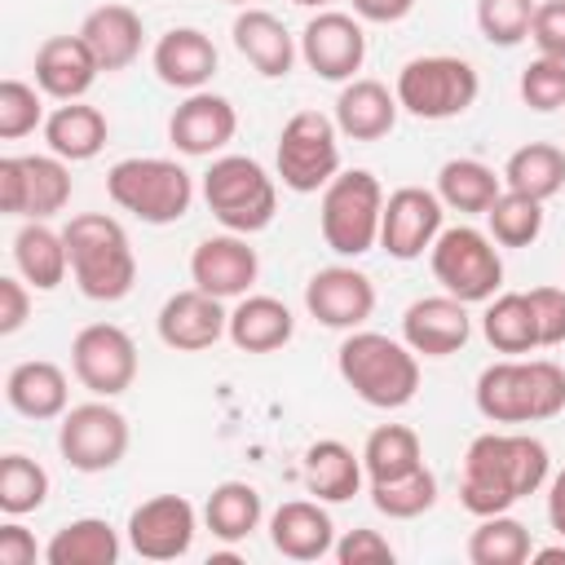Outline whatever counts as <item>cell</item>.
Instances as JSON below:
<instances>
[{
  "label": "cell",
  "mask_w": 565,
  "mask_h": 565,
  "mask_svg": "<svg viewBox=\"0 0 565 565\" xmlns=\"http://www.w3.org/2000/svg\"><path fill=\"white\" fill-rule=\"evenodd\" d=\"M552 472V455L530 433H481L463 450L459 503L472 516H494L534 494Z\"/></svg>",
  "instance_id": "1"
},
{
  "label": "cell",
  "mask_w": 565,
  "mask_h": 565,
  "mask_svg": "<svg viewBox=\"0 0 565 565\" xmlns=\"http://www.w3.org/2000/svg\"><path fill=\"white\" fill-rule=\"evenodd\" d=\"M335 371L375 411H402L419 393V353L380 331H349L335 349Z\"/></svg>",
  "instance_id": "2"
},
{
  "label": "cell",
  "mask_w": 565,
  "mask_h": 565,
  "mask_svg": "<svg viewBox=\"0 0 565 565\" xmlns=\"http://www.w3.org/2000/svg\"><path fill=\"white\" fill-rule=\"evenodd\" d=\"M472 397L490 424H543L565 411V371L547 358L490 362L477 375Z\"/></svg>",
  "instance_id": "3"
},
{
  "label": "cell",
  "mask_w": 565,
  "mask_h": 565,
  "mask_svg": "<svg viewBox=\"0 0 565 565\" xmlns=\"http://www.w3.org/2000/svg\"><path fill=\"white\" fill-rule=\"evenodd\" d=\"M66 234V252H71V274L75 287L88 300L115 305L132 291L137 282V252L128 243V230L106 216V212H79L62 225Z\"/></svg>",
  "instance_id": "4"
},
{
  "label": "cell",
  "mask_w": 565,
  "mask_h": 565,
  "mask_svg": "<svg viewBox=\"0 0 565 565\" xmlns=\"http://www.w3.org/2000/svg\"><path fill=\"white\" fill-rule=\"evenodd\" d=\"M106 194L119 212H132L146 225H172L194 203V177L177 159L132 154L106 172Z\"/></svg>",
  "instance_id": "5"
},
{
  "label": "cell",
  "mask_w": 565,
  "mask_h": 565,
  "mask_svg": "<svg viewBox=\"0 0 565 565\" xmlns=\"http://www.w3.org/2000/svg\"><path fill=\"white\" fill-rule=\"evenodd\" d=\"M380 221H384V185L366 168L335 172L318 203V230L322 243L335 256H366L380 247Z\"/></svg>",
  "instance_id": "6"
},
{
  "label": "cell",
  "mask_w": 565,
  "mask_h": 565,
  "mask_svg": "<svg viewBox=\"0 0 565 565\" xmlns=\"http://www.w3.org/2000/svg\"><path fill=\"white\" fill-rule=\"evenodd\" d=\"M203 199H207V212L230 234H260L278 212L274 177L247 154L212 159V168L203 172Z\"/></svg>",
  "instance_id": "7"
},
{
  "label": "cell",
  "mask_w": 565,
  "mask_h": 565,
  "mask_svg": "<svg viewBox=\"0 0 565 565\" xmlns=\"http://www.w3.org/2000/svg\"><path fill=\"white\" fill-rule=\"evenodd\" d=\"M397 106L415 119H455L463 115L477 93H481V79L472 71V62L463 57H450V53H428V57H411L402 71H397Z\"/></svg>",
  "instance_id": "8"
},
{
  "label": "cell",
  "mask_w": 565,
  "mask_h": 565,
  "mask_svg": "<svg viewBox=\"0 0 565 565\" xmlns=\"http://www.w3.org/2000/svg\"><path fill=\"white\" fill-rule=\"evenodd\" d=\"M428 265L441 291L459 296L463 305H486L503 282V260H499L494 238L472 225L441 230L437 243L428 247Z\"/></svg>",
  "instance_id": "9"
},
{
  "label": "cell",
  "mask_w": 565,
  "mask_h": 565,
  "mask_svg": "<svg viewBox=\"0 0 565 565\" xmlns=\"http://www.w3.org/2000/svg\"><path fill=\"white\" fill-rule=\"evenodd\" d=\"M274 163H278V177H282L287 190H296V194L327 190L331 177L340 172V128H335V119L322 115V110H296L278 132Z\"/></svg>",
  "instance_id": "10"
},
{
  "label": "cell",
  "mask_w": 565,
  "mask_h": 565,
  "mask_svg": "<svg viewBox=\"0 0 565 565\" xmlns=\"http://www.w3.org/2000/svg\"><path fill=\"white\" fill-rule=\"evenodd\" d=\"M128 419L124 411L102 402H79L57 424V450L75 472H110L128 455Z\"/></svg>",
  "instance_id": "11"
},
{
  "label": "cell",
  "mask_w": 565,
  "mask_h": 565,
  "mask_svg": "<svg viewBox=\"0 0 565 565\" xmlns=\"http://www.w3.org/2000/svg\"><path fill=\"white\" fill-rule=\"evenodd\" d=\"M71 203V168L49 154H4L0 159V207L9 216L44 221Z\"/></svg>",
  "instance_id": "12"
},
{
  "label": "cell",
  "mask_w": 565,
  "mask_h": 565,
  "mask_svg": "<svg viewBox=\"0 0 565 565\" xmlns=\"http://www.w3.org/2000/svg\"><path fill=\"white\" fill-rule=\"evenodd\" d=\"M71 371L93 397H119L137 380V344L115 322H88L71 340Z\"/></svg>",
  "instance_id": "13"
},
{
  "label": "cell",
  "mask_w": 565,
  "mask_h": 565,
  "mask_svg": "<svg viewBox=\"0 0 565 565\" xmlns=\"http://www.w3.org/2000/svg\"><path fill=\"white\" fill-rule=\"evenodd\" d=\"M441 216L446 203L437 199V190L424 185H402L384 199V221H380V247L393 260H419L437 234H441Z\"/></svg>",
  "instance_id": "14"
},
{
  "label": "cell",
  "mask_w": 565,
  "mask_h": 565,
  "mask_svg": "<svg viewBox=\"0 0 565 565\" xmlns=\"http://www.w3.org/2000/svg\"><path fill=\"white\" fill-rule=\"evenodd\" d=\"M300 57L318 79H331V84L353 79L362 71V62H366L362 22L349 18V13H335V9L313 13L305 22V31H300Z\"/></svg>",
  "instance_id": "15"
},
{
  "label": "cell",
  "mask_w": 565,
  "mask_h": 565,
  "mask_svg": "<svg viewBox=\"0 0 565 565\" xmlns=\"http://www.w3.org/2000/svg\"><path fill=\"white\" fill-rule=\"evenodd\" d=\"M199 530V512L181 494H154L132 508L128 516V547L141 561H177L190 552Z\"/></svg>",
  "instance_id": "16"
},
{
  "label": "cell",
  "mask_w": 565,
  "mask_h": 565,
  "mask_svg": "<svg viewBox=\"0 0 565 565\" xmlns=\"http://www.w3.org/2000/svg\"><path fill=\"white\" fill-rule=\"evenodd\" d=\"M305 309L331 331H358L375 313V282L353 265H327L305 282Z\"/></svg>",
  "instance_id": "17"
},
{
  "label": "cell",
  "mask_w": 565,
  "mask_h": 565,
  "mask_svg": "<svg viewBox=\"0 0 565 565\" xmlns=\"http://www.w3.org/2000/svg\"><path fill=\"white\" fill-rule=\"evenodd\" d=\"M238 132V110L230 97L221 93H185V102L168 115V141L190 154V159H212L216 150H225Z\"/></svg>",
  "instance_id": "18"
},
{
  "label": "cell",
  "mask_w": 565,
  "mask_h": 565,
  "mask_svg": "<svg viewBox=\"0 0 565 565\" xmlns=\"http://www.w3.org/2000/svg\"><path fill=\"white\" fill-rule=\"evenodd\" d=\"M260 274V256L256 247H247V234H207L194 256H190V278L194 287L212 291L216 300H238L252 291Z\"/></svg>",
  "instance_id": "19"
},
{
  "label": "cell",
  "mask_w": 565,
  "mask_h": 565,
  "mask_svg": "<svg viewBox=\"0 0 565 565\" xmlns=\"http://www.w3.org/2000/svg\"><path fill=\"white\" fill-rule=\"evenodd\" d=\"M154 327H159V340L168 349H177V353H203V349H212L230 331V309L212 291L185 287V291H177V296L163 300Z\"/></svg>",
  "instance_id": "20"
},
{
  "label": "cell",
  "mask_w": 565,
  "mask_h": 565,
  "mask_svg": "<svg viewBox=\"0 0 565 565\" xmlns=\"http://www.w3.org/2000/svg\"><path fill=\"white\" fill-rule=\"evenodd\" d=\"M472 335V318L468 305L450 291L441 296H419L406 305L402 313V340L419 353V358H450L468 344Z\"/></svg>",
  "instance_id": "21"
},
{
  "label": "cell",
  "mask_w": 565,
  "mask_h": 565,
  "mask_svg": "<svg viewBox=\"0 0 565 565\" xmlns=\"http://www.w3.org/2000/svg\"><path fill=\"white\" fill-rule=\"evenodd\" d=\"M97 75H102V66H97V57L79 31L75 35H49L35 49V84L53 102H79L97 84Z\"/></svg>",
  "instance_id": "22"
},
{
  "label": "cell",
  "mask_w": 565,
  "mask_h": 565,
  "mask_svg": "<svg viewBox=\"0 0 565 565\" xmlns=\"http://www.w3.org/2000/svg\"><path fill=\"white\" fill-rule=\"evenodd\" d=\"M269 543L287 561H322L335 552V521L322 499H287L269 516Z\"/></svg>",
  "instance_id": "23"
},
{
  "label": "cell",
  "mask_w": 565,
  "mask_h": 565,
  "mask_svg": "<svg viewBox=\"0 0 565 565\" xmlns=\"http://www.w3.org/2000/svg\"><path fill=\"white\" fill-rule=\"evenodd\" d=\"M216 62H221L216 57V44L199 26H172V31H163L159 44H154V53H150L154 75L168 88H181V93H199L216 75Z\"/></svg>",
  "instance_id": "24"
},
{
  "label": "cell",
  "mask_w": 565,
  "mask_h": 565,
  "mask_svg": "<svg viewBox=\"0 0 565 565\" xmlns=\"http://www.w3.org/2000/svg\"><path fill=\"white\" fill-rule=\"evenodd\" d=\"M79 35L93 49V57H97L102 71H124V66H132L141 57L146 26H141V13L128 9V4H97L79 22Z\"/></svg>",
  "instance_id": "25"
},
{
  "label": "cell",
  "mask_w": 565,
  "mask_h": 565,
  "mask_svg": "<svg viewBox=\"0 0 565 565\" xmlns=\"http://www.w3.org/2000/svg\"><path fill=\"white\" fill-rule=\"evenodd\" d=\"M234 49L265 79H282L296 66V40H291V31L269 9H243L234 18Z\"/></svg>",
  "instance_id": "26"
},
{
  "label": "cell",
  "mask_w": 565,
  "mask_h": 565,
  "mask_svg": "<svg viewBox=\"0 0 565 565\" xmlns=\"http://www.w3.org/2000/svg\"><path fill=\"white\" fill-rule=\"evenodd\" d=\"M397 93H388L380 79H349L335 97V128L353 141H380L397 124Z\"/></svg>",
  "instance_id": "27"
},
{
  "label": "cell",
  "mask_w": 565,
  "mask_h": 565,
  "mask_svg": "<svg viewBox=\"0 0 565 565\" xmlns=\"http://www.w3.org/2000/svg\"><path fill=\"white\" fill-rule=\"evenodd\" d=\"M225 335L238 353H274L296 335V318L278 296H238Z\"/></svg>",
  "instance_id": "28"
},
{
  "label": "cell",
  "mask_w": 565,
  "mask_h": 565,
  "mask_svg": "<svg viewBox=\"0 0 565 565\" xmlns=\"http://www.w3.org/2000/svg\"><path fill=\"white\" fill-rule=\"evenodd\" d=\"M4 397L26 419H62L66 415V402H71L66 371L57 362H44V358L18 362L9 371V380H4Z\"/></svg>",
  "instance_id": "29"
},
{
  "label": "cell",
  "mask_w": 565,
  "mask_h": 565,
  "mask_svg": "<svg viewBox=\"0 0 565 565\" xmlns=\"http://www.w3.org/2000/svg\"><path fill=\"white\" fill-rule=\"evenodd\" d=\"M110 137V124L97 106L88 102H62L49 119H44V141L57 159L66 163H84V159H97L102 146Z\"/></svg>",
  "instance_id": "30"
},
{
  "label": "cell",
  "mask_w": 565,
  "mask_h": 565,
  "mask_svg": "<svg viewBox=\"0 0 565 565\" xmlns=\"http://www.w3.org/2000/svg\"><path fill=\"white\" fill-rule=\"evenodd\" d=\"M362 455H353L344 441L335 437H322L305 450V490L322 503H344L362 490Z\"/></svg>",
  "instance_id": "31"
},
{
  "label": "cell",
  "mask_w": 565,
  "mask_h": 565,
  "mask_svg": "<svg viewBox=\"0 0 565 565\" xmlns=\"http://www.w3.org/2000/svg\"><path fill=\"white\" fill-rule=\"evenodd\" d=\"M13 265H18V274H22L35 291L62 287V278L71 274L66 234H62V230H49L44 221H26V225L13 234Z\"/></svg>",
  "instance_id": "32"
},
{
  "label": "cell",
  "mask_w": 565,
  "mask_h": 565,
  "mask_svg": "<svg viewBox=\"0 0 565 565\" xmlns=\"http://www.w3.org/2000/svg\"><path fill=\"white\" fill-rule=\"evenodd\" d=\"M124 552L119 534L110 521L102 516H79L66 521L62 530H53V539L44 543V561L49 565H115Z\"/></svg>",
  "instance_id": "33"
},
{
  "label": "cell",
  "mask_w": 565,
  "mask_h": 565,
  "mask_svg": "<svg viewBox=\"0 0 565 565\" xmlns=\"http://www.w3.org/2000/svg\"><path fill=\"white\" fill-rule=\"evenodd\" d=\"M499 194H503V172L494 177V168L481 163V159H446L437 168V199L450 212L486 216Z\"/></svg>",
  "instance_id": "34"
},
{
  "label": "cell",
  "mask_w": 565,
  "mask_h": 565,
  "mask_svg": "<svg viewBox=\"0 0 565 565\" xmlns=\"http://www.w3.org/2000/svg\"><path fill=\"white\" fill-rule=\"evenodd\" d=\"M260 516H265V503L252 481H221L203 503V521L221 543H243L260 525Z\"/></svg>",
  "instance_id": "35"
},
{
  "label": "cell",
  "mask_w": 565,
  "mask_h": 565,
  "mask_svg": "<svg viewBox=\"0 0 565 565\" xmlns=\"http://www.w3.org/2000/svg\"><path fill=\"white\" fill-rule=\"evenodd\" d=\"M503 185L521 190L539 203H547L561 185H565V150L552 141H525L521 150L508 154L503 163Z\"/></svg>",
  "instance_id": "36"
},
{
  "label": "cell",
  "mask_w": 565,
  "mask_h": 565,
  "mask_svg": "<svg viewBox=\"0 0 565 565\" xmlns=\"http://www.w3.org/2000/svg\"><path fill=\"white\" fill-rule=\"evenodd\" d=\"M481 335L499 353H530V349H539V331H534V313H530L525 291L490 296L486 313H481Z\"/></svg>",
  "instance_id": "37"
},
{
  "label": "cell",
  "mask_w": 565,
  "mask_h": 565,
  "mask_svg": "<svg viewBox=\"0 0 565 565\" xmlns=\"http://www.w3.org/2000/svg\"><path fill=\"white\" fill-rule=\"evenodd\" d=\"M424 463V446H419V433L406 428V424H380L371 428L366 446H362V468H366V481H388V477H402L411 468Z\"/></svg>",
  "instance_id": "38"
},
{
  "label": "cell",
  "mask_w": 565,
  "mask_h": 565,
  "mask_svg": "<svg viewBox=\"0 0 565 565\" xmlns=\"http://www.w3.org/2000/svg\"><path fill=\"white\" fill-rule=\"evenodd\" d=\"M530 552H534L530 530L508 512L481 516V525L468 534V561L472 565H521V561H530Z\"/></svg>",
  "instance_id": "39"
},
{
  "label": "cell",
  "mask_w": 565,
  "mask_h": 565,
  "mask_svg": "<svg viewBox=\"0 0 565 565\" xmlns=\"http://www.w3.org/2000/svg\"><path fill=\"white\" fill-rule=\"evenodd\" d=\"M371 503L388 521H415V516H424L437 503V477H433L428 463H419V468H411L402 477L371 481Z\"/></svg>",
  "instance_id": "40"
},
{
  "label": "cell",
  "mask_w": 565,
  "mask_h": 565,
  "mask_svg": "<svg viewBox=\"0 0 565 565\" xmlns=\"http://www.w3.org/2000/svg\"><path fill=\"white\" fill-rule=\"evenodd\" d=\"M486 225H490V238L499 247H530L543 234V203L503 185V194L486 212Z\"/></svg>",
  "instance_id": "41"
},
{
  "label": "cell",
  "mask_w": 565,
  "mask_h": 565,
  "mask_svg": "<svg viewBox=\"0 0 565 565\" xmlns=\"http://www.w3.org/2000/svg\"><path fill=\"white\" fill-rule=\"evenodd\" d=\"M49 499V472L31 455H4L0 459V512L4 516H26L40 512Z\"/></svg>",
  "instance_id": "42"
},
{
  "label": "cell",
  "mask_w": 565,
  "mask_h": 565,
  "mask_svg": "<svg viewBox=\"0 0 565 565\" xmlns=\"http://www.w3.org/2000/svg\"><path fill=\"white\" fill-rule=\"evenodd\" d=\"M534 9H539V0H477V26L490 44L512 49L530 35Z\"/></svg>",
  "instance_id": "43"
},
{
  "label": "cell",
  "mask_w": 565,
  "mask_h": 565,
  "mask_svg": "<svg viewBox=\"0 0 565 565\" xmlns=\"http://www.w3.org/2000/svg\"><path fill=\"white\" fill-rule=\"evenodd\" d=\"M44 128V102H40V84L26 79H0V137L18 141L26 132Z\"/></svg>",
  "instance_id": "44"
},
{
  "label": "cell",
  "mask_w": 565,
  "mask_h": 565,
  "mask_svg": "<svg viewBox=\"0 0 565 565\" xmlns=\"http://www.w3.org/2000/svg\"><path fill=\"white\" fill-rule=\"evenodd\" d=\"M521 102L539 115H552L565 106V62L561 57H534L521 71Z\"/></svg>",
  "instance_id": "45"
},
{
  "label": "cell",
  "mask_w": 565,
  "mask_h": 565,
  "mask_svg": "<svg viewBox=\"0 0 565 565\" xmlns=\"http://www.w3.org/2000/svg\"><path fill=\"white\" fill-rule=\"evenodd\" d=\"M525 300H530V313H534L539 349L565 344V287H530Z\"/></svg>",
  "instance_id": "46"
},
{
  "label": "cell",
  "mask_w": 565,
  "mask_h": 565,
  "mask_svg": "<svg viewBox=\"0 0 565 565\" xmlns=\"http://www.w3.org/2000/svg\"><path fill=\"white\" fill-rule=\"evenodd\" d=\"M530 40H534L539 57L565 62V0H539L534 22H530Z\"/></svg>",
  "instance_id": "47"
},
{
  "label": "cell",
  "mask_w": 565,
  "mask_h": 565,
  "mask_svg": "<svg viewBox=\"0 0 565 565\" xmlns=\"http://www.w3.org/2000/svg\"><path fill=\"white\" fill-rule=\"evenodd\" d=\"M335 561L340 565H388L393 547H388V539L380 530H349L335 543Z\"/></svg>",
  "instance_id": "48"
},
{
  "label": "cell",
  "mask_w": 565,
  "mask_h": 565,
  "mask_svg": "<svg viewBox=\"0 0 565 565\" xmlns=\"http://www.w3.org/2000/svg\"><path fill=\"white\" fill-rule=\"evenodd\" d=\"M31 318V282L4 274L0 278V335H18Z\"/></svg>",
  "instance_id": "49"
},
{
  "label": "cell",
  "mask_w": 565,
  "mask_h": 565,
  "mask_svg": "<svg viewBox=\"0 0 565 565\" xmlns=\"http://www.w3.org/2000/svg\"><path fill=\"white\" fill-rule=\"evenodd\" d=\"M0 565H35V534L9 516L0 525Z\"/></svg>",
  "instance_id": "50"
},
{
  "label": "cell",
  "mask_w": 565,
  "mask_h": 565,
  "mask_svg": "<svg viewBox=\"0 0 565 565\" xmlns=\"http://www.w3.org/2000/svg\"><path fill=\"white\" fill-rule=\"evenodd\" d=\"M415 9V0H353V13L366 22H402Z\"/></svg>",
  "instance_id": "51"
},
{
  "label": "cell",
  "mask_w": 565,
  "mask_h": 565,
  "mask_svg": "<svg viewBox=\"0 0 565 565\" xmlns=\"http://www.w3.org/2000/svg\"><path fill=\"white\" fill-rule=\"evenodd\" d=\"M547 521H552V530L565 539V468L552 477V486H547Z\"/></svg>",
  "instance_id": "52"
},
{
  "label": "cell",
  "mask_w": 565,
  "mask_h": 565,
  "mask_svg": "<svg viewBox=\"0 0 565 565\" xmlns=\"http://www.w3.org/2000/svg\"><path fill=\"white\" fill-rule=\"evenodd\" d=\"M530 561H539V565H556V561H565V543H556V547H534Z\"/></svg>",
  "instance_id": "53"
},
{
  "label": "cell",
  "mask_w": 565,
  "mask_h": 565,
  "mask_svg": "<svg viewBox=\"0 0 565 565\" xmlns=\"http://www.w3.org/2000/svg\"><path fill=\"white\" fill-rule=\"evenodd\" d=\"M291 4H300V9H327L331 0H291Z\"/></svg>",
  "instance_id": "54"
},
{
  "label": "cell",
  "mask_w": 565,
  "mask_h": 565,
  "mask_svg": "<svg viewBox=\"0 0 565 565\" xmlns=\"http://www.w3.org/2000/svg\"><path fill=\"white\" fill-rule=\"evenodd\" d=\"M225 4H243V9H252V0H225Z\"/></svg>",
  "instance_id": "55"
}]
</instances>
